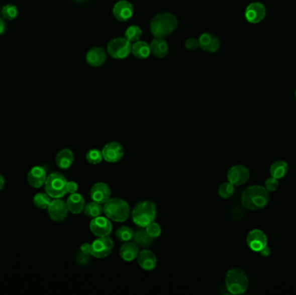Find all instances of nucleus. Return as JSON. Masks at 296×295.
I'll return each instance as SVG.
<instances>
[{
	"label": "nucleus",
	"instance_id": "obj_1",
	"mask_svg": "<svg viewBox=\"0 0 296 295\" xmlns=\"http://www.w3.org/2000/svg\"><path fill=\"white\" fill-rule=\"evenodd\" d=\"M269 202V192L265 187L252 185L247 189L242 195V204L250 211H260L264 209Z\"/></svg>",
	"mask_w": 296,
	"mask_h": 295
},
{
	"label": "nucleus",
	"instance_id": "obj_2",
	"mask_svg": "<svg viewBox=\"0 0 296 295\" xmlns=\"http://www.w3.org/2000/svg\"><path fill=\"white\" fill-rule=\"evenodd\" d=\"M178 26V19L171 13H160L151 22V31L155 38H165L171 34Z\"/></svg>",
	"mask_w": 296,
	"mask_h": 295
},
{
	"label": "nucleus",
	"instance_id": "obj_3",
	"mask_svg": "<svg viewBox=\"0 0 296 295\" xmlns=\"http://www.w3.org/2000/svg\"><path fill=\"white\" fill-rule=\"evenodd\" d=\"M103 212L107 218L114 222L122 223L128 220L130 215L129 205L122 199H110L104 204Z\"/></svg>",
	"mask_w": 296,
	"mask_h": 295
},
{
	"label": "nucleus",
	"instance_id": "obj_4",
	"mask_svg": "<svg viewBox=\"0 0 296 295\" xmlns=\"http://www.w3.org/2000/svg\"><path fill=\"white\" fill-rule=\"evenodd\" d=\"M225 285L232 294H243L249 287V279L244 271L240 268H231L225 276Z\"/></svg>",
	"mask_w": 296,
	"mask_h": 295
},
{
	"label": "nucleus",
	"instance_id": "obj_5",
	"mask_svg": "<svg viewBox=\"0 0 296 295\" xmlns=\"http://www.w3.org/2000/svg\"><path fill=\"white\" fill-rule=\"evenodd\" d=\"M156 205L150 201L138 204L132 212V219L134 224L140 228H146L156 218Z\"/></svg>",
	"mask_w": 296,
	"mask_h": 295
},
{
	"label": "nucleus",
	"instance_id": "obj_6",
	"mask_svg": "<svg viewBox=\"0 0 296 295\" xmlns=\"http://www.w3.org/2000/svg\"><path fill=\"white\" fill-rule=\"evenodd\" d=\"M67 182L64 175L60 172H52L47 176L44 183L45 191L51 199H62L67 194Z\"/></svg>",
	"mask_w": 296,
	"mask_h": 295
},
{
	"label": "nucleus",
	"instance_id": "obj_7",
	"mask_svg": "<svg viewBox=\"0 0 296 295\" xmlns=\"http://www.w3.org/2000/svg\"><path fill=\"white\" fill-rule=\"evenodd\" d=\"M131 50V43L126 38H115L108 44V53L116 59H124L130 54Z\"/></svg>",
	"mask_w": 296,
	"mask_h": 295
},
{
	"label": "nucleus",
	"instance_id": "obj_8",
	"mask_svg": "<svg viewBox=\"0 0 296 295\" xmlns=\"http://www.w3.org/2000/svg\"><path fill=\"white\" fill-rule=\"evenodd\" d=\"M114 242L108 236L99 237L91 243V255L95 258H105L112 253Z\"/></svg>",
	"mask_w": 296,
	"mask_h": 295
},
{
	"label": "nucleus",
	"instance_id": "obj_9",
	"mask_svg": "<svg viewBox=\"0 0 296 295\" xmlns=\"http://www.w3.org/2000/svg\"><path fill=\"white\" fill-rule=\"evenodd\" d=\"M228 181L235 186H239L246 183L250 177L249 169L243 165H236L228 171Z\"/></svg>",
	"mask_w": 296,
	"mask_h": 295
},
{
	"label": "nucleus",
	"instance_id": "obj_10",
	"mask_svg": "<svg viewBox=\"0 0 296 295\" xmlns=\"http://www.w3.org/2000/svg\"><path fill=\"white\" fill-rule=\"evenodd\" d=\"M47 210L50 218L55 222L65 220L69 213L66 203L61 199H53V200H51Z\"/></svg>",
	"mask_w": 296,
	"mask_h": 295
},
{
	"label": "nucleus",
	"instance_id": "obj_11",
	"mask_svg": "<svg viewBox=\"0 0 296 295\" xmlns=\"http://www.w3.org/2000/svg\"><path fill=\"white\" fill-rule=\"evenodd\" d=\"M91 232L98 237L108 236L112 232V223L110 219L104 217H97L92 219L89 224Z\"/></svg>",
	"mask_w": 296,
	"mask_h": 295
},
{
	"label": "nucleus",
	"instance_id": "obj_12",
	"mask_svg": "<svg viewBox=\"0 0 296 295\" xmlns=\"http://www.w3.org/2000/svg\"><path fill=\"white\" fill-rule=\"evenodd\" d=\"M247 244L249 249L255 252H260L268 245V238L261 230H253L247 236Z\"/></svg>",
	"mask_w": 296,
	"mask_h": 295
},
{
	"label": "nucleus",
	"instance_id": "obj_13",
	"mask_svg": "<svg viewBox=\"0 0 296 295\" xmlns=\"http://www.w3.org/2000/svg\"><path fill=\"white\" fill-rule=\"evenodd\" d=\"M102 152L103 159L109 163H116L120 161L124 156L123 146L116 141L107 144L106 146L103 147Z\"/></svg>",
	"mask_w": 296,
	"mask_h": 295
},
{
	"label": "nucleus",
	"instance_id": "obj_14",
	"mask_svg": "<svg viewBox=\"0 0 296 295\" xmlns=\"http://www.w3.org/2000/svg\"><path fill=\"white\" fill-rule=\"evenodd\" d=\"M266 17V8L264 5L260 2L249 4L245 11V18L250 24H259Z\"/></svg>",
	"mask_w": 296,
	"mask_h": 295
},
{
	"label": "nucleus",
	"instance_id": "obj_15",
	"mask_svg": "<svg viewBox=\"0 0 296 295\" xmlns=\"http://www.w3.org/2000/svg\"><path fill=\"white\" fill-rule=\"evenodd\" d=\"M110 196H111V189L107 183H103V182L96 183L91 188L90 196L94 202L103 205L107 201H109Z\"/></svg>",
	"mask_w": 296,
	"mask_h": 295
},
{
	"label": "nucleus",
	"instance_id": "obj_16",
	"mask_svg": "<svg viewBox=\"0 0 296 295\" xmlns=\"http://www.w3.org/2000/svg\"><path fill=\"white\" fill-rule=\"evenodd\" d=\"M133 13H134L133 6L126 0L119 1L113 8V14L115 16V18L121 22H126L128 19H131Z\"/></svg>",
	"mask_w": 296,
	"mask_h": 295
},
{
	"label": "nucleus",
	"instance_id": "obj_17",
	"mask_svg": "<svg viewBox=\"0 0 296 295\" xmlns=\"http://www.w3.org/2000/svg\"><path fill=\"white\" fill-rule=\"evenodd\" d=\"M47 173L43 166L37 165L31 169L27 175V180L31 187L38 189L44 185L46 181Z\"/></svg>",
	"mask_w": 296,
	"mask_h": 295
},
{
	"label": "nucleus",
	"instance_id": "obj_18",
	"mask_svg": "<svg viewBox=\"0 0 296 295\" xmlns=\"http://www.w3.org/2000/svg\"><path fill=\"white\" fill-rule=\"evenodd\" d=\"M138 263L144 270H153L157 265V258L153 252L148 249H144L139 252L138 255Z\"/></svg>",
	"mask_w": 296,
	"mask_h": 295
},
{
	"label": "nucleus",
	"instance_id": "obj_19",
	"mask_svg": "<svg viewBox=\"0 0 296 295\" xmlns=\"http://www.w3.org/2000/svg\"><path fill=\"white\" fill-rule=\"evenodd\" d=\"M200 46L203 50L207 52H216L220 48V41L216 36L211 33H205L200 36Z\"/></svg>",
	"mask_w": 296,
	"mask_h": 295
},
{
	"label": "nucleus",
	"instance_id": "obj_20",
	"mask_svg": "<svg viewBox=\"0 0 296 295\" xmlns=\"http://www.w3.org/2000/svg\"><path fill=\"white\" fill-rule=\"evenodd\" d=\"M68 210L72 214H80L84 211L85 200L83 196L79 193H73L67 199L66 202Z\"/></svg>",
	"mask_w": 296,
	"mask_h": 295
},
{
	"label": "nucleus",
	"instance_id": "obj_21",
	"mask_svg": "<svg viewBox=\"0 0 296 295\" xmlns=\"http://www.w3.org/2000/svg\"><path fill=\"white\" fill-rule=\"evenodd\" d=\"M86 59L89 65L93 67H100L105 63L107 60V54L103 48H93L87 52Z\"/></svg>",
	"mask_w": 296,
	"mask_h": 295
},
{
	"label": "nucleus",
	"instance_id": "obj_22",
	"mask_svg": "<svg viewBox=\"0 0 296 295\" xmlns=\"http://www.w3.org/2000/svg\"><path fill=\"white\" fill-rule=\"evenodd\" d=\"M139 255V247L135 242H125L124 244L120 249V255L122 260L127 262H131L136 259Z\"/></svg>",
	"mask_w": 296,
	"mask_h": 295
},
{
	"label": "nucleus",
	"instance_id": "obj_23",
	"mask_svg": "<svg viewBox=\"0 0 296 295\" xmlns=\"http://www.w3.org/2000/svg\"><path fill=\"white\" fill-rule=\"evenodd\" d=\"M74 163V153L69 148L60 151L56 157V164L60 169H69Z\"/></svg>",
	"mask_w": 296,
	"mask_h": 295
},
{
	"label": "nucleus",
	"instance_id": "obj_24",
	"mask_svg": "<svg viewBox=\"0 0 296 295\" xmlns=\"http://www.w3.org/2000/svg\"><path fill=\"white\" fill-rule=\"evenodd\" d=\"M151 52L158 58H163L168 54V45L163 38H156L150 45Z\"/></svg>",
	"mask_w": 296,
	"mask_h": 295
},
{
	"label": "nucleus",
	"instance_id": "obj_25",
	"mask_svg": "<svg viewBox=\"0 0 296 295\" xmlns=\"http://www.w3.org/2000/svg\"><path fill=\"white\" fill-rule=\"evenodd\" d=\"M269 172H270L272 177L280 179L287 174L288 165H287V162L284 161V160H277L270 165Z\"/></svg>",
	"mask_w": 296,
	"mask_h": 295
},
{
	"label": "nucleus",
	"instance_id": "obj_26",
	"mask_svg": "<svg viewBox=\"0 0 296 295\" xmlns=\"http://www.w3.org/2000/svg\"><path fill=\"white\" fill-rule=\"evenodd\" d=\"M131 52L139 59H146L151 53V49L146 42L138 41L132 45Z\"/></svg>",
	"mask_w": 296,
	"mask_h": 295
},
{
	"label": "nucleus",
	"instance_id": "obj_27",
	"mask_svg": "<svg viewBox=\"0 0 296 295\" xmlns=\"http://www.w3.org/2000/svg\"><path fill=\"white\" fill-rule=\"evenodd\" d=\"M133 239H134V242L138 246L143 247V248L150 247L153 242V237L149 236V234L147 233L146 229L137 230L134 234V238Z\"/></svg>",
	"mask_w": 296,
	"mask_h": 295
},
{
	"label": "nucleus",
	"instance_id": "obj_28",
	"mask_svg": "<svg viewBox=\"0 0 296 295\" xmlns=\"http://www.w3.org/2000/svg\"><path fill=\"white\" fill-rule=\"evenodd\" d=\"M103 207L99 203L93 202L88 203L85 205L84 214L87 218H94L100 217L103 214Z\"/></svg>",
	"mask_w": 296,
	"mask_h": 295
},
{
	"label": "nucleus",
	"instance_id": "obj_29",
	"mask_svg": "<svg viewBox=\"0 0 296 295\" xmlns=\"http://www.w3.org/2000/svg\"><path fill=\"white\" fill-rule=\"evenodd\" d=\"M50 199L51 198L47 193H38L33 198V203L37 208L45 210L48 209L51 202Z\"/></svg>",
	"mask_w": 296,
	"mask_h": 295
},
{
	"label": "nucleus",
	"instance_id": "obj_30",
	"mask_svg": "<svg viewBox=\"0 0 296 295\" xmlns=\"http://www.w3.org/2000/svg\"><path fill=\"white\" fill-rule=\"evenodd\" d=\"M134 231L131 228L128 227V226H122L119 228L118 230H116V236L118 238L119 241L121 242H126L131 241L134 238Z\"/></svg>",
	"mask_w": 296,
	"mask_h": 295
},
{
	"label": "nucleus",
	"instance_id": "obj_31",
	"mask_svg": "<svg viewBox=\"0 0 296 295\" xmlns=\"http://www.w3.org/2000/svg\"><path fill=\"white\" fill-rule=\"evenodd\" d=\"M234 191H235V185L230 183L229 181L222 183L218 188V195L221 196L222 199H230L231 196H233Z\"/></svg>",
	"mask_w": 296,
	"mask_h": 295
},
{
	"label": "nucleus",
	"instance_id": "obj_32",
	"mask_svg": "<svg viewBox=\"0 0 296 295\" xmlns=\"http://www.w3.org/2000/svg\"><path fill=\"white\" fill-rule=\"evenodd\" d=\"M2 15L7 20H10V21L14 20L19 15L18 7H16L15 5H13V4H8V5L3 7Z\"/></svg>",
	"mask_w": 296,
	"mask_h": 295
},
{
	"label": "nucleus",
	"instance_id": "obj_33",
	"mask_svg": "<svg viewBox=\"0 0 296 295\" xmlns=\"http://www.w3.org/2000/svg\"><path fill=\"white\" fill-rule=\"evenodd\" d=\"M86 159L91 165H98L103 161V152L98 149L89 150L86 154Z\"/></svg>",
	"mask_w": 296,
	"mask_h": 295
},
{
	"label": "nucleus",
	"instance_id": "obj_34",
	"mask_svg": "<svg viewBox=\"0 0 296 295\" xmlns=\"http://www.w3.org/2000/svg\"><path fill=\"white\" fill-rule=\"evenodd\" d=\"M141 35H142L141 29L136 25H132L125 32V38L130 42H134V41L139 40Z\"/></svg>",
	"mask_w": 296,
	"mask_h": 295
},
{
	"label": "nucleus",
	"instance_id": "obj_35",
	"mask_svg": "<svg viewBox=\"0 0 296 295\" xmlns=\"http://www.w3.org/2000/svg\"><path fill=\"white\" fill-rule=\"evenodd\" d=\"M145 229L147 230V233L149 234V236L153 237V239L159 237L161 234V228L159 226V224L155 223L154 221L150 223Z\"/></svg>",
	"mask_w": 296,
	"mask_h": 295
},
{
	"label": "nucleus",
	"instance_id": "obj_36",
	"mask_svg": "<svg viewBox=\"0 0 296 295\" xmlns=\"http://www.w3.org/2000/svg\"><path fill=\"white\" fill-rule=\"evenodd\" d=\"M278 186H279V179L272 176L265 181V189H267L268 192H274L277 189Z\"/></svg>",
	"mask_w": 296,
	"mask_h": 295
},
{
	"label": "nucleus",
	"instance_id": "obj_37",
	"mask_svg": "<svg viewBox=\"0 0 296 295\" xmlns=\"http://www.w3.org/2000/svg\"><path fill=\"white\" fill-rule=\"evenodd\" d=\"M90 256L91 255L86 254V253H84V252H82L80 250V252H79L77 255H76V257H75V261H76V262H77L78 264H87V262H88L89 260H90Z\"/></svg>",
	"mask_w": 296,
	"mask_h": 295
},
{
	"label": "nucleus",
	"instance_id": "obj_38",
	"mask_svg": "<svg viewBox=\"0 0 296 295\" xmlns=\"http://www.w3.org/2000/svg\"><path fill=\"white\" fill-rule=\"evenodd\" d=\"M200 47V42L196 38H190L185 42V48L187 50H195Z\"/></svg>",
	"mask_w": 296,
	"mask_h": 295
},
{
	"label": "nucleus",
	"instance_id": "obj_39",
	"mask_svg": "<svg viewBox=\"0 0 296 295\" xmlns=\"http://www.w3.org/2000/svg\"><path fill=\"white\" fill-rule=\"evenodd\" d=\"M66 189H67V193H69V194L76 192L78 189L77 183L74 181H68L67 185H66Z\"/></svg>",
	"mask_w": 296,
	"mask_h": 295
},
{
	"label": "nucleus",
	"instance_id": "obj_40",
	"mask_svg": "<svg viewBox=\"0 0 296 295\" xmlns=\"http://www.w3.org/2000/svg\"><path fill=\"white\" fill-rule=\"evenodd\" d=\"M80 250L82 252H84L86 254H88V255H91V244L90 243H87V242H85L83 243L82 245L81 246V249Z\"/></svg>",
	"mask_w": 296,
	"mask_h": 295
},
{
	"label": "nucleus",
	"instance_id": "obj_41",
	"mask_svg": "<svg viewBox=\"0 0 296 295\" xmlns=\"http://www.w3.org/2000/svg\"><path fill=\"white\" fill-rule=\"evenodd\" d=\"M270 249H269V247H268V245L264 247L263 249L261 250V251L259 252L262 256H264V257H267L268 255H270Z\"/></svg>",
	"mask_w": 296,
	"mask_h": 295
},
{
	"label": "nucleus",
	"instance_id": "obj_42",
	"mask_svg": "<svg viewBox=\"0 0 296 295\" xmlns=\"http://www.w3.org/2000/svg\"><path fill=\"white\" fill-rule=\"evenodd\" d=\"M5 31H6V24L4 22L3 19H0V35L3 34Z\"/></svg>",
	"mask_w": 296,
	"mask_h": 295
},
{
	"label": "nucleus",
	"instance_id": "obj_43",
	"mask_svg": "<svg viewBox=\"0 0 296 295\" xmlns=\"http://www.w3.org/2000/svg\"><path fill=\"white\" fill-rule=\"evenodd\" d=\"M4 186H5V178L2 175L0 174V190L3 189Z\"/></svg>",
	"mask_w": 296,
	"mask_h": 295
},
{
	"label": "nucleus",
	"instance_id": "obj_44",
	"mask_svg": "<svg viewBox=\"0 0 296 295\" xmlns=\"http://www.w3.org/2000/svg\"><path fill=\"white\" fill-rule=\"evenodd\" d=\"M295 99H296V90H295Z\"/></svg>",
	"mask_w": 296,
	"mask_h": 295
},
{
	"label": "nucleus",
	"instance_id": "obj_45",
	"mask_svg": "<svg viewBox=\"0 0 296 295\" xmlns=\"http://www.w3.org/2000/svg\"><path fill=\"white\" fill-rule=\"evenodd\" d=\"M80 1H81V0H80Z\"/></svg>",
	"mask_w": 296,
	"mask_h": 295
}]
</instances>
